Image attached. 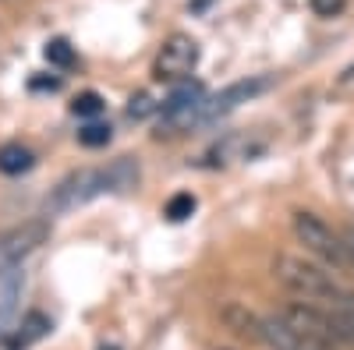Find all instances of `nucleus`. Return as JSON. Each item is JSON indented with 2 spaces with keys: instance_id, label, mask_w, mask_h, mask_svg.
<instances>
[{
  "instance_id": "nucleus-9",
  "label": "nucleus",
  "mask_w": 354,
  "mask_h": 350,
  "mask_svg": "<svg viewBox=\"0 0 354 350\" xmlns=\"http://www.w3.org/2000/svg\"><path fill=\"white\" fill-rule=\"evenodd\" d=\"M28 166H32V153L25 149V145H4V149H0V173H25Z\"/></svg>"
},
{
  "instance_id": "nucleus-5",
  "label": "nucleus",
  "mask_w": 354,
  "mask_h": 350,
  "mask_svg": "<svg viewBox=\"0 0 354 350\" xmlns=\"http://www.w3.org/2000/svg\"><path fill=\"white\" fill-rule=\"evenodd\" d=\"M46 220H32V223H21L15 230H4L0 233V273L4 269H15L25 255H32L43 241H46Z\"/></svg>"
},
{
  "instance_id": "nucleus-8",
  "label": "nucleus",
  "mask_w": 354,
  "mask_h": 350,
  "mask_svg": "<svg viewBox=\"0 0 354 350\" xmlns=\"http://www.w3.org/2000/svg\"><path fill=\"white\" fill-rule=\"evenodd\" d=\"M220 315H223V322L238 333V336H248V340L262 343V315H255V311H248V308H241V304H227Z\"/></svg>"
},
{
  "instance_id": "nucleus-4",
  "label": "nucleus",
  "mask_w": 354,
  "mask_h": 350,
  "mask_svg": "<svg viewBox=\"0 0 354 350\" xmlns=\"http://www.w3.org/2000/svg\"><path fill=\"white\" fill-rule=\"evenodd\" d=\"M198 64V43L192 36H170L160 53H156V64H153V75L160 81H185Z\"/></svg>"
},
{
  "instance_id": "nucleus-7",
  "label": "nucleus",
  "mask_w": 354,
  "mask_h": 350,
  "mask_svg": "<svg viewBox=\"0 0 354 350\" xmlns=\"http://www.w3.org/2000/svg\"><path fill=\"white\" fill-rule=\"evenodd\" d=\"M262 343L270 350H337V343L294 329L280 315H262Z\"/></svg>"
},
{
  "instance_id": "nucleus-13",
  "label": "nucleus",
  "mask_w": 354,
  "mask_h": 350,
  "mask_svg": "<svg viewBox=\"0 0 354 350\" xmlns=\"http://www.w3.org/2000/svg\"><path fill=\"white\" fill-rule=\"evenodd\" d=\"M46 329H50V322H46V318H43L39 311H32V315H28L25 322H21V336H18V340H21V347H25V343H32V340H39Z\"/></svg>"
},
{
  "instance_id": "nucleus-15",
  "label": "nucleus",
  "mask_w": 354,
  "mask_h": 350,
  "mask_svg": "<svg viewBox=\"0 0 354 350\" xmlns=\"http://www.w3.org/2000/svg\"><path fill=\"white\" fill-rule=\"evenodd\" d=\"M153 110H156L153 96H149V93H138V96L131 99V106H128V117H131V121H142V117H149Z\"/></svg>"
},
{
  "instance_id": "nucleus-10",
  "label": "nucleus",
  "mask_w": 354,
  "mask_h": 350,
  "mask_svg": "<svg viewBox=\"0 0 354 350\" xmlns=\"http://www.w3.org/2000/svg\"><path fill=\"white\" fill-rule=\"evenodd\" d=\"M192 213H195V195H188V191L174 195V198L167 202V209H163V216H167L170 223H181V220H188Z\"/></svg>"
},
{
  "instance_id": "nucleus-16",
  "label": "nucleus",
  "mask_w": 354,
  "mask_h": 350,
  "mask_svg": "<svg viewBox=\"0 0 354 350\" xmlns=\"http://www.w3.org/2000/svg\"><path fill=\"white\" fill-rule=\"evenodd\" d=\"M308 8H312L319 18H337V14L347 8V0H308Z\"/></svg>"
},
{
  "instance_id": "nucleus-6",
  "label": "nucleus",
  "mask_w": 354,
  "mask_h": 350,
  "mask_svg": "<svg viewBox=\"0 0 354 350\" xmlns=\"http://www.w3.org/2000/svg\"><path fill=\"white\" fill-rule=\"evenodd\" d=\"M270 81H273V78H266V75H262V78H248V81H238V85H230V89L216 93L213 99H202V110H198V117H195V124H209V121H216V117L238 110L241 103H248V99H255L259 93L270 89Z\"/></svg>"
},
{
  "instance_id": "nucleus-3",
  "label": "nucleus",
  "mask_w": 354,
  "mask_h": 350,
  "mask_svg": "<svg viewBox=\"0 0 354 350\" xmlns=\"http://www.w3.org/2000/svg\"><path fill=\"white\" fill-rule=\"evenodd\" d=\"M290 226H294V237L305 244V251H312L322 266H330V269H337V273L354 269V266H351V255H347L344 233H333L315 213H294Z\"/></svg>"
},
{
  "instance_id": "nucleus-1",
  "label": "nucleus",
  "mask_w": 354,
  "mask_h": 350,
  "mask_svg": "<svg viewBox=\"0 0 354 350\" xmlns=\"http://www.w3.org/2000/svg\"><path fill=\"white\" fill-rule=\"evenodd\" d=\"M273 276L290 290V294H298V298L308 301V304H322L326 311H333V308L344 301V294H347V290L337 286V280L322 269V266H315V262H305V258H298V255H277V258H273Z\"/></svg>"
},
{
  "instance_id": "nucleus-12",
  "label": "nucleus",
  "mask_w": 354,
  "mask_h": 350,
  "mask_svg": "<svg viewBox=\"0 0 354 350\" xmlns=\"http://www.w3.org/2000/svg\"><path fill=\"white\" fill-rule=\"evenodd\" d=\"M78 142L85 145V149H100V145H106V142H110V128H106V124H100V121H88V124L78 131Z\"/></svg>"
},
{
  "instance_id": "nucleus-11",
  "label": "nucleus",
  "mask_w": 354,
  "mask_h": 350,
  "mask_svg": "<svg viewBox=\"0 0 354 350\" xmlns=\"http://www.w3.org/2000/svg\"><path fill=\"white\" fill-rule=\"evenodd\" d=\"M43 53H46V61H50L53 68H71V64H75V50H71L68 39H50Z\"/></svg>"
},
{
  "instance_id": "nucleus-14",
  "label": "nucleus",
  "mask_w": 354,
  "mask_h": 350,
  "mask_svg": "<svg viewBox=\"0 0 354 350\" xmlns=\"http://www.w3.org/2000/svg\"><path fill=\"white\" fill-rule=\"evenodd\" d=\"M71 110H75L78 117H100V113H103V99H100L96 93H82V96L71 103Z\"/></svg>"
},
{
  "instance_id": "nucleus-2",
  "label": "nucleus",
  "mask_w": 354,
  "mask_h": 350,
  "mask_svg": "<svg viewBox=\"0 0 354 350\" xmlns=\"http://www.w3.org/2000/svg\"><path fill=\"white\" fill-rule=\"evenodd\" d=\"M135 177H138V170H135L128 159L113 163L110 170H85V173H75V177H68L61 188H57V195H53V202H50V213L78 209V206H85L88 198H96V195H103V191L128 188Z\"/></svg>"
}]
</instances>
